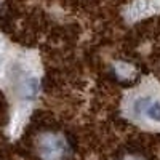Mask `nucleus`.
<instances>
[{
	"mask_svg": "<svg viewBox=\"0 0 160 160\" xmlns=\"http://www.w3.org/2000/svg\"><path fill=\"white\" fill-rule=\"evenodd\" d=\"M146 115L154 122H160V101H155L146 108Z\"/></svg>",
	"mask_w": 160,
	"mask_h": 160,
	"instance_id": "nucleus-2",
	"label": "nucleus"
},
{
	"mask_svg": "<svg viewBox=\"0 0 160 160\" xmlns=\"http://www.w3.org/2000/svg\"><path fill=\"white\" fill-rule=\"evenodd\" d=\"M149 8H151L149 0H138V2L133 5V8H131V15L135 18L142 16V15H146V13H149Z\"/></svg>",
	"mask_w": 160,
	"mask_h": 160,
	"instance_id": "nucleus-1",
	"label": "nucleus"
}]
</instances>
